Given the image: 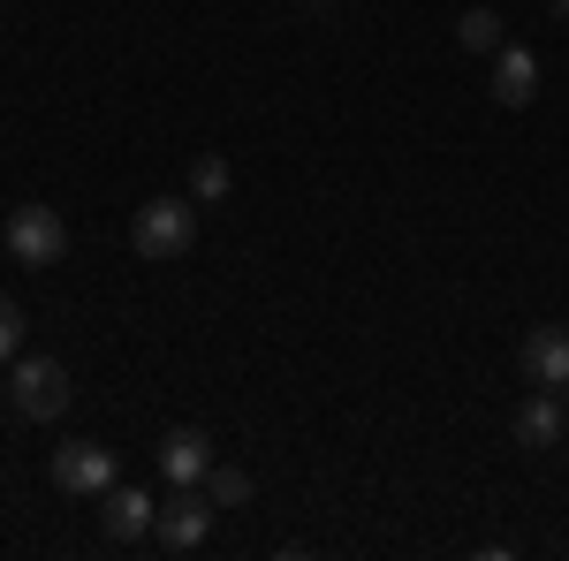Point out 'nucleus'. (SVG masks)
<instances>
[{
	"label": "nucleus",
	"instance_id": "obj_11",
	"mask_svg": "<svg viewBox=\"0 0 569 561\" xmlns=\"http://www.w3.org/2000/svg\"><path fill=\"white\" fill-rule=\"evenodd\" d=\"M228 190H236L228 160H220V152H198V160H190V198H198V206H220Z\"/></svg>",
	"mask_w": 569,
	"mask_h": 561
},
{
	"label": "nucleus",
	"instance_id": "obj_14",
	"mask_svg": "<svg viewBox=\"0 0 569 561\" xmlns=\"http://www.w3.org/2000/svg\"><path fill=\"white\" fill-rule=\"evenodd\" d=\"M23 357V303L0 297V364H16Z\"/></svg>",
	"mask_w": 569,
	"mask_h": 561
},
{
	"label": "nucleus",
	"instance_id": "obj_16",
	"mask_svg": "<svg viewBox=\"0 0 569 561\" xmlns=\"http://www.w3.org/2000/svg\"><path fill=\"white\" fill-rule=\"evenodd\" d=\"M562 410H569V388H562Z\"/></svg>",
	"mask_w": 569,
	"mask_h": 561
},
{
	"label": "nucleus",
	"instance_id": "obj_3",
	"mask_svg": "<svg viewBox=\"0 0 569 561\" xmlns=\"http://www.w3.org/2000/svg\"><path fill=\"white\" fill-rule=\"evenodd\" d=\"M0 236H8V259L16 266H61L69 259V220L53 213V206H16Z\"/></svg>",
	"mask_w": 569,
	"mask_h": 561
},
{
	"label": "nucleus",
	"instance_id": "obj_1",
	"mask_svg": "<svg viewBox=\"0 0 569 561\" xmlns=\"http://www.w3.org/2000/svg\"><path fill=\"white\" fill-rule=\"evenodd\" d=\"M130 243H137V259H144V266L190 259V243H198V198H152V206H137Z\"/></svg>",
	"mask_w": 569,
	"mask_h": 561
},
{
	"label": "nucleus",
	"instance_id": "obj_9",
	"mask_svg": "<svg viewBox=\"0 0 569 561\" xmlns=\"http://www.w3.org/2000/svg\"><path fill=\"white\" fill-rule=\"evenodd\" d=\"M99 517H107V531H114V539H144V531L160 523V501H152L144 485H122V478H114V485L99 493Z\"/></svg>",
	"mask_w": 569,
	"mask_h": 561
},
{
	"label": "nucleus",
	"instance_id": "obj_13",
	"mask_svg": "<svg viewBox=\"0 0 569 561\" xmlns=\"http://www.w3.org/2000/svg\"><path fill=\"white\" fill-rule=\"evenodd\" d=\"M206 493H213V509H243V501H251V471L213 463V471H206Z\"/></svg>",
	"mask_w": 569,
	"mask_h": 561
},
{
	"label": "nucleus",
	"instance_id": "obj_5",
	"mask_svg": "<svg viewBox=\"0 0 569 561\" xmlns=\"http://www.w3.org/2000/svg\"><path fill=\"white\" fill-rule=\"evenodd\" d=\"M206 531H213V493L182 485L176 501H160V523H152V539H160L168 554H190V547H206Z\"/></svg>",
	"mask_w": 569,
	"mask_h": 561
},
{
	"label": "nucleus",
	"instance_id": "obj_10",
	"mask_svg": "<svg viewBox=\"0 0 569 561\" xmlns=\"http://www.w3.org/2000/svg\"><path fill=\"white\" fill-rule=\"evenodd\" d=\"M562 432H569L562 388H539V394H531V402H525V410H517V448H555Z\"/></svg>",
	"mask_w": 569,
	"mask_h": 561
},
{
	"label": "nucleus",
	"instance_id": "obj_6",
	"mask_svg": "<svg viewBox=\"0 0 569 561\" xmlns=\"http://www.w3.org/2000/svg\"><path fill=\"white\" fill-rule=\"evenodd\" d=\"M493 107H531V99H539V53H531V46H493Z\"/></svg>",
	"mask_w": 569,
	"mask_h": 561
},
{
	"label": "nucleus",
	"instance_id": "obj_2",
	"mask_svg": "<svg viewBox=\"0 0 569 561\" xmlns=\"http://www.w3.org/2000/svg\"><path fill=\"white\" fill-rule=\"evenodd\" d=\"M69 364L61 357H16V372H8V402H16V418L23 425H53L61 410H69Z\"/></svg>",
	"mask_w": 569,
	"mask_h": 561
},
{
	"label": "nucleus",
	"instance_id": "obj_4",
	"mask_svg": "<svg viewBox=\"0 0 569 561\" xmlns=\"http://www.w3.org/2000/svg\"><path fill=\"white\" fill-rule=\"evenodd\" d=\"M53 485L77 493V501H99V493L114 485V448H99V440H61V448H53Z\"/></svg>",
	"mask_w": 569,
	"mask_h": 561
},
{
	"label": "nucleus",
	"instance_id": "obj_15",
	"mask_svg": "<svg viewBox=\"0 0 569 561\" xmlns=\"http://www.w3.org/2000/svg\"><path fill=\"white\" fill-rule=\"evenodd\" d=\"M555 23H569V0H555Z\"/></svg>",
	"mask_w": 569,
	"mask_h": 561
},
{
	"label": "nucleus",
	"instance_id": "obj_8",
	"mask_svg": "<svg viewBox=\"0 0 569 561\" xmlns=\"http://www.w3.org/2000/svg\"><path fill=\"white\" fill-rule=\"evenodd\" d=\"M206 471H213V440L198 425H176L160 440V478L168 485H206Z\"/></svg>",
	"mask_w": 569,
	"mask_h": 561
},
{
	"label": "nucleus",
	"instance_id": "obj_12",
	"mask_svg": "<svg viewBox=\"0 0 569 561\" xmlns=\"http://www.w3.org/2000/svg\"><path fill=\"white\" fill-rule=\"evenodd\" d=\"M456 39L471 46V53H493V46H501V16H493V8H463V16H456Z\"/></svg>",
	"mask_w": 569,
	"mask_h": 561
},
{
	"label": "nucleus",
	"instance_id": "obj_7",
	"mask_svg": "<svg viewBox=\"0 0 569 561\" xmlns=\"http://www.w3.org/2000/svg\"><path fill=\"white\" fill-rule=\"evenodd\" d=\"M517 364H525L531 388H569V327H531Z\"/></svg>",
	"mask_w": 569,
	"mask_h": 561
}]
</instances>
